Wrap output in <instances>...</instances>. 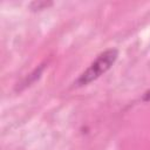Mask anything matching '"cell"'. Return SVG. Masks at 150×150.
I'll return each instance as SVG.
<instances>
[{
	"mask_svg": "<svg viewBox=\"0 0 150 150\" xmlns=\"http://www.w3.org/2000/svg\"><path fill=\"white\" fill-rule=\"evenodd\" d=\"M118 55V52L116 49H108L103 53H101L93 62L79 76L76 80L77 86H86L94 80L98 79L102 74H104L116 61Z\"/></svg>",
	"mask_w": 150,
	"mask_h": 150,
	"instance_id": "obj_1",
	"label": "cell"
}]
</instances>
